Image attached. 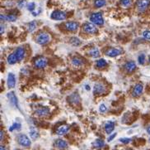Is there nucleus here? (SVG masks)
I'll list each match as a JSON object with an SVG mask.
<instances>
[{
	"label": "nucleus",
	"mask_w": 150,
	"mask_h": 150,
	"mask_svg": "<svg viewBox=\"0 0 150 150\" xmlns=\"http://www.w3.org/2000/svg\"><path fill=\"white\" fill-rule=\"evenodd\" d=\"M51 40V37L49 34L48 32H41L36 38V43L39 44V45H46L48 44Z\"/></svg>",
	"instance_id": "nucleus-1"
},
{
	"label": "nucleus",
	"mask_w": 150,
	"mask_h": 150,
	"mask_svg": "<svg viewBox=\"0 0 150 150\" xmlns=\"http://www.w3.org/2000/svg\"><path fill=\"white\" fill-rule=\"evenodd\" d=\"M107 92V86L103 83L97 82L93 86V94L95 96H102Z\"/></svg>",
	"instance_id": "nucleus-2"
},
{
	"label": "nucleus",
	"mask_w": 150,
	"mask_h": 150,
	"mask_svg": "<svg viewBox=\"0 0 150 150\" xmlns=\"http://www.w3.org/2000/svg\"><path fill=\"white\" fill-rule=\"evenodd\" d=\"M90 21L95 25L101 26L104 23V19L101 13H94L90 16Z\"/></svg>",
	"instance_id": "nucleus-3"
},
{
	"label": "nucleus",
	"mask_w": 150,
	"mask_h": 150,
	"mask_svg": "<svg viewBox=\"0 0 150 150\" xmlns=\"http://www.w3.org/2000/svg\"><path fill=\"white\" fill-rule=\"evenodd\" d=\"M48 65V60L45 57H40L34 61V66L37 69H43Z\"/></svg>",
	"instance_id": "nucleus-4"
},
{
	"label": "nucleus",
	"mask_w": 150,
	"mask_h": 150,
	"mask_svg": "<svg viewBox=\"0 0 150 150\" xmlns=\"http://www.w3.org/2000/svg\"><path fill=\"white\" fill-rule=\"evenodd\" d=\"M66 17H67V13L64 11L55 10L50 14V18L56 21H62L66 19Z\"/></svg>",
	"instance_id": "nucleus-5"
},
{
	"label": "nucleus",
	"mask_w": 150,
	"mask_h": 150,
	"mask_svg": "<svg viewBox=\"0 0 150 150\" xmlns=\"http://www.w3.org/2000/svg\"><path fill=\"white\" fill-rule=\"evenodd\" d=\"M83 30L87 34H95L97 32V28L92 22H86L83 25Z\"/></svg>",
	"instance_id": "nucleus-6"
},
{
	"label": "nucleus",
	"mask_w": 150,
	"mask_h": 150,
	"mask_svg": "<svg viewBox=\"0 0 150 150\" xmlns=\"http://www.w3.org/2000/svg\"><path fill=\"white\" fill-rule=\"evenodd\" d=\"M17 142H18L19 144L23 146V147H25V148H29L31 146V144H32L30 139L27 137L26 134H21L18 135V137H17Z\"/></svg>",
	"instance_id": "nucleus-7"
},
{
	"label": "nucleus",
	"mask_w": 150,
	"mask_h": 150,
	"mask_svg": "<svg viewBox=\"0 0 150 150\" xmlns=\"http://www.w3.org/2000/svg\"><path fill=\"white\" fill-rule=\"evenodd\" d=\"M150 5L149 0H138L136 2V8L139 12L143 13L144 12Z\"/></svg>",
	"instance_id": "nucleus-8"
},
{
	"label": "nucleus",
	"mask_w": 150,
	"mask_h": 150,
	"mask_svg": "<svg viewBox=\"0 0 150 150\" xmlns=\"http://www.w3.org/2000/svg\"><path fill=\"white\" fill-rule=\"evenodd\" d=\"M122 49L116 48V47H112V48H109L106 52V55L110 57H116L120 56V54L122 53Z\"/></svg>",
	"instance_id": "nucleus-9"
},
{
	"label": "nucleus",
	"mask_w": 150,
	"mask_h": 150,
	"mask_svg": "<svg viewBox=\"0 0 150 150\" xmlns=\"http://www.w3.org/2000/svg\"><path fill=\"white\" fill-rule=\"evenodd\" d=\"M13 53L15 54L17 59V61L19 62V61H21L22 60L24 59V57L26 56V51H25V49L23 48V47H17L14 51Z\"/></svg>",
	"instance_id": "nucleus-10"
},
{
	"label": "nucleus",
	"mask_w": 150,
	"mask_h": 150,
	"mask_svg": "<svg viewBox=\"0 0 150 150\" xmlns=\"http://www.w3.org/2000/svg\"><path fill=\"white\" fill-rule=\"evenodd\" d=\"M68 100H69V102L71 105H78L80 103L81 99L78 93H74V94L70 95L68 97Z\"/></svg>",
	"instance_id": "nucleus-11"
},
{
	"label": "nucleus",
	"mask_w": 150,
	"mask_h": 150,
	"mask_svg": "<svg viewBox=\"0 0 150 150\" xmlns=\"http://www.w3.org/2000/svg\"><path fill=\"white\" fill-rule=\"evenodd\" d=\"M65 28L69 32H75L78 28V23L74 21L67 22L65 23Z\"/></svg>",
	"instance_id": "nucleus-12"
},
{
	"label": "nucleus",
	"mask_w": 150,
	"mask_h": 150,
	"mask_svg": "<svg viewBox=\"0 0 150 150\" xmlns=\"http://www.w3.org/2000/svg\"><path fill=\"white\" fill-rule=\"evenodd\" d=\"M7 96H8V98L9 99L11 104H12V105H14V106H16L17 109H19V105H18V100H17L16 95H15V93H14L13 91L8 93Z\"/></svg>",
	"instance_id": "nucleus-13"
},
{
	"label": "nucleus",
	"mask_w": 150,
	"mask_h": 150,
	"mask_svg": "<svg viewBox=\"0 0 150 150\" xmlns=\"http://www.w3.org/2000/svg\"><path fill=\"white\" fill-rule=\"evenodd\" d=\"M35 114L39 117H45L50 114V110L47 107H39L36 109Z\"/></svg>",
	"instance_id": "nucleus-14"
},
{
	"label": "nucleus",
	"mask_w": 150,
	"mask_h": 150,
	"mask_svg": "<svg viewBox=\"0 0 150 150\" xmlns=\"http://www.w3.org/2000/svg\"><path fill=\"white\" fill-rule=\"evenodd\" d=\"M8 86L9 89H12V88H14L15 86H16V77H15V75L13 73H9L8 75Z\"/></svg>",
	"instance_id": "nucleus-15"
},
{
	"label": "nucleus",
	"mask_w": 150,
	"mask_h": 150,
	"mask_svg": "<svg viewBox=\"0 0 150 150\" xmlns=\"http://www.w3.org/2000/svg\"><path fill=\"white\" fill-rule=\"evenodd\" d=\"M143 89H144V86H143L142 84H140V83L136 84V85L134 86V89H133V91H132L133 96H139L142 94V92H143Z\"/></svg>",
	"instance_id": "nucleus-16"
},
{
	"label": "nucleus",
	"mask_w": 150,
	"mask_h": 150,
	"mask_svg": "<svg viewBox=\"0 0 150 150\" xmlns=\"http://www.w3.org/2000/svg\"><path fill=\"white\" fill-rule=\"evenodd\" d=\"M54 146L59 149H65L68 147V143L64 140H57L54 142Z\"/></svg>",
	"instance_id": "nucleus-17"
},
{
	"label": "nucleus",
	"mask_w": 150,
	"mask_h": 150,
	"mask_svg": "<svg viewBox=\"0 0 150 150\" xmlns=\"http://www.w3.org/2000/svg\"><path fill=\"white\" fill-rule=\"evenodd\" d=\"M125 69L127 70L128 73H132L136 69V64H135V62L132 61L126 62V64L125 65Z\"/></svg>",
	"instance_id": "nucleus-18"
},
{
	"label": "nucleus",
	"mask_w": 150,
	"mask_h": 150,
	"mask_svg": "<svg viewBox=\"0 0 150 150\" xmlns=\"http://www.w3.org/2000/svg\"><path fill=\"white\" fill-rule=\"evenodd\" d=\"M115 129V123L112 121H108L105 124V131L108 134H111Z\"/></svg>",
	"instance_id": "nucleus-19"
},
{
	"label": "nucleus",
	"mask_w": 150,
	"mask_h": 150,
	"mask_svg": "<svg viewBox=\"0 0 150 150\" xmlns=\"http://www.w3.org/2000/svg\"><path fill=\"white\" fill-rule=\"evenodd\" d=\"M69 125H61L60 127L58 128L57 129V131H56V134H58V135H64V134H67L68 132H69Z\"/></svg>",
	"instance_id": "nucleus-20"
},
{
	"label": "nucleus",
	"mask_w": 150,
	"mask_h": 150,
	"mask_svg": "<svg viewBox=\"0 0 150 150\" xmlns=\"http://www.w3.org/2000/svg\"><path fill=\"white\" fill-rule=\"evenodd\" d=\"M71 62H72L73 66H74L76 67H80V66H82L83 65V60L80 58V57H75L74 58H72Z\"/></svg>",
	"instance_id": "nucleus-21"
},
{
	"label": "nucleus",
	"mask_w": 150,
	"mask_h": 150,
	"mask_svg": "<svg viewBox=\"0 0 150 150\" xmlns=\"http://www.w3.org/2000/svg\"><path fill=\"white\" fill-rule=\"evenodd\" d=\"M89 56L93 57V58H97L101 56V52H100V50L97 48V47H93L92 48L89 52H88Z\"/></svg>",
	"instance_id": "nucleus-22"
},
{
	"label": "nucleus",
	"mask_w": 150,
	"mask_h": 150,
	"mask_svg": "<svg viewBox=\"0 0 150 150\" xmlns=\"http://www.w3.org/2000/svg\"><path fill=\"white\" fill-rule=\"evenodd\" d=\"M1 20L7 22H15L17 20V17L13 14H9V15H3L1 14Z\"/></svg>",
	"instance_id": "nucleus-23"
},
{
	"label": "nucleus",
	"mask_w": 150,
	"mask_h": 150,
	"mask_svg": "<svg viewBox=\"0 0 150 150\" xmlns=\"http://www.w3.org/2000/svg\"><path fill=\"white\" fill-rule=\"evenodd\" d=\"M7 61H8V63L9 65H14L16 64L17 62H18V61H17V59L16 56H15V54L14 53H11L10 55L8 57Z\"/></svg>",
	"instance_id": "nucleus-24"
},
{
	"label": "nucleus",
	"mask_w": 150,
	"mask_h": 150,
	"mask_svg": "<svg viewBox=\"0 0 150 150\" xmlns=\"http://www.w3.org/2000/svg\"><path fill=\"white\" fill-rule=\"evenodd\" d=\"M30 136H31L32 140H36L38 138V136H39L38 131L35 127H31V129H30Z\"/></svg>",
	"instance_id": "nucleus-25"
},
{
	"label": "nucleus",
	"mask_w": 150,
	"mask_h": 150,
	"mask_svg": "<svg viewBox=\"0 0 150 150\" xmlns=\"http://www.w3.org/2000/svg\"><path fill=\"white\" fill-rule=\"evenodd\" d=\"M104 145H105V142L101 139H97L93 143V146L96 149H101L102 147H104Z\"/></svg>",
	"instance_id": "nucleus-26"
},
{
	"label": "nucleus",
	"mask_w": 150,
	"mask_h": 150,
	"mask_svg": "<svg viewBox=\"0 0 150 150\" xmlns=\"http://www.w3.org/2000/svg\"><path fill=\"white\" fill-rule=\"evenodd\" d=\"M96 66V67H98V68H103V67H105V66H107V61L105 59H102H102L97 60Z\"/></svg>",
	"instance_id": "nucleus-27"
},
{
	"label": "nucleus",
	"mask_w": 150,
	"mask_h": 150,
	"mask_svg": "<svg viewBox=\"0 0 150 150\" xmlns=\"http://www.w3.org/2000/svg\"><path fill=\"white\" fill-rule=\"evenodd\" d=\"M107 1L106 0H95L94 1V6L96 8H102L103 6L106 5Z\"/></svg>",
	"instance_id": "nucleus-28"
},
{
	"label": "nucleus",
	"mask_w": 150,
	"mask_h": 150,
	"mask_svg": "<svg viewBox=\"0 0 150 150\" xmlns=\"http://www.w3.org/2000/svg\"><path fill=\"white\" fill-rule=\"evenodd\" d=\"M36 22L35 21L31 22L28 24V26H27V29H28V31L30 32H34V31L36 30Z\"/></svg>",
	"instance_id": "nucleus-29"
},
{
	"label": "nucleus",
	"mask_w": 150,
	"mask_h": 150,
	"mask_svg": "<svg viewBox=\"0 0 150 150\" xmlns=\"http://www.w3.org/2000/svg\"><path fill=\"white\" fill-rule=\"evenodd\" d=\"M70 43H71L72 45L75 46V47H78V46H80L81 45V41L79 38H72L70 39Z\"/></svg>",
	"instance_id": "nucleus-30"
},
{
	"label": "nucleus",
	"mask_w": 150,
	"mask_h": 150,
	"mask_svg": "<svg viewBox=\"0 0 150 150\" xmlns=\"http://www.w3.org/2000/svg\"><path fill=\"white\" fill-rule=\"evenodd\" d=\"M21 123H14L12 126H11L10 128H9V131L10 132H12V131H14V130H19V129H21Z\"/></svg>",
	"instance_id": "nucleus-31"
},
{
	"label": "nucleus",
	"mask_w": 150,
	"mask_h": 150,
	"mask_svg": "<svg viewBox=\"0 0 150 150\" xmlns=\"http://www.w3.org/2000/svg\"><path fill=\"white\" fill-rule=\"evenodd\" d=\"M132 0H120V5L124 8H127L129 5H131Z\"/></svg>",
	"instance_id": "nucleus-32"
},
{
	"label": "nucleus",
	"mask_w": 150,
	"mask_h": 150,
	"mask_svg": "<svg viewBox=\"0 0 150 150\" xmlns=\"http://www.w3.org/2000/svg\"><path fill=\"white\" fill-rule=\"evenodd\" d=\"M138 61L139 65H144L145 62V55L144 54H141L138 57Z\"/></svg>",
	"instance_id": "nucleus-33"
},
{
	"label": "nucleus",
	"mask_w": 150,
	"mask_h": 150,
	"mask_svg": "<svg viewBox=\"0 0 150 150\" xmlns=\"http://www.w3.org/2000/svg\"><path fill=\"white\" fill-rule=\"evenodd\" d=\"M35 8H36V4H35V3H29L28 4H27V9L29 11H31V12H33V11H35Z\"/></svg>",
	"instance_id": "nucleus-34"
},
{
	"label": "nucleus",
	"mask_w": 150,
	"mask_h": 150,
	"mask_svg": "<svg viewBox=\"0 0 150 150\" xmlns=\"http://www.w3.org/2000/svg\"><path fill=\"white\" fill-rule=\"evenodd\" d=\"M143 38H144L145 39L147 40H150V31L149 30H147V31H144L143 32Z\"/></svg>",
	"instance_id": "nucleus-35"
},
{
	"label": "nucleus",
	"mask_w": 150,
	"mask_h": 150,
	"mask_svg": "<svg viewBox=\"0 0 150 150\" xmlns=\"http://www.w3.org/2000/svg\"><path fill=\"white\" fill-rule=\"evenodd\" d=\"M99 110H100V112H102V113L106 112V111L107 110V106H106V105L102 104V105L99 106Z\"/></svg>",
	"instance_id": "nucleus-36"
},
{
	"label": "nucleus",
	"mask_w": 150,
	"mask_h": 150,
	"mask_svg": "<svg viewBox=\"0 0 150 150\" xmlns=\"http://www.w3.org/2000/svg\"><path fill=\"white\" fill-rule=\"evenodd\" d=\"M120 141L121 143H123V144H129V143L131 141V140H130V139H128V138H124V139H120Z\"/></svg>",
	"instance_id": "nucleus-37"
},
{
	"label": "nucleus",
	"mask_w": 150,
	"mask_h": 150,
	"mask_svg": "<svg viewBox=\"0 0 150 150\" xmlns=\"http://www.w3.org/2000/svg\"><path fill=\"white\" fill-rule=\"evenodd\" d=\"M25 3H26V1H25V0H20V1L18 2V4H17V5H18L19 8H22L23 6L25 5Z\"/></svg>",
	"instance_id": "nucleus-38"
},
{
	"label": "nucleus",
	"mask_w": 150,
	"mask_h": 150,
	"mask_svg": "<svg viewBox=\"0 0 150 150\" xmlns=\"http://www.w3.org/2000/svg\"><path fill=\"white\" fill-rule=\"evenodd\" d=\"M116 133H114V134H111V136H110V137L108 138V140H108V142H111V141H112V140L115 139V137H116Z\"/></svg>",
	"instance_id": "nucleus-39"
},
{
	"label": "nucleus",
	"mask_w": 150,
	"mask_h": 150,
	"mask_svg": "<svg viewBox=\"0 0 150 150\" xmlns=\"http://www.w3.org/2000/svg\"><path fill=\"white\" fill-rule=\"evenodd\" d=\"M4 26L3 25V24H1V34H3V32H4Z\"/></svg>",
	"instance_id": "nucleus-40"
},
{
	"label": "nucleus",
	"mask_w": 150,
	"mask_h": 150,
	"mask_svg": "<svg viewBox=\"0 0 150 150\" xmlns=\"http://www.w3.org/2000/svg\"><path fill=\"white\" fill-rule=\"evenodd\" d=\"M146 131H147V133L150 135V125H149V126L146 128Z\"/></svg>",
	"instance_id": "nucleus-41"
},
{
	"label": "nucleus",
	"mask_w": 150,
	"mask_h": 150,
	"mask_svg": "<svg viewBox=\"0 0 150 150\" xmlns=\"http://www.w3.org/2000/svg\"><path fill=\"white\" fill-rule=\"evenodd\" d=\"M3 130H1V141H3Z\"/></svg>",
	"instance_id": "nucleus-42"
},
{
	"label": "nucleus",
	"mask_w": 150,
	"mask_h": 150,
	"mask_svg": "<svg viewBox=\"0 0 150 150\" xmlns=\"http://www.w3.org/2000/svg\"><path fill=\"white\" fill-rule=\"evenodd\" d=\"M85 87H86V90H87V91H89V90H90V86H89L86 85Z\"/></svg>",
	"instance_id": "nucleus-43"
},
{
	"label": "nucleus",
	"mask_w": 150,
	"mask_h": 150,
	"mask_svg": "<svg viewBox=\"0 0 150 150\" xmlns=\"http://www.w3.org/2000/svg\"><path fill=\"white\" fill-rule=\"evenodd\" d=\"M0 150H6V149L3 147V145H2V146H1V148H0Z\"/></svg>",
	"instance_id": "nucleus-44"
},
{
	"label": "nucleus",
	"mask_w": 150,
	"mask_h": 150,
	"mask_svg": "<svg viewBox=\"0 0 150 150\" xmlns=\"http://www.w3.org/2000/svg\"><path fill=\"white\" fill-rule=\"evenodd\" d=\"M149 63H150V57H149Z\"/></svg>",
	"instance_id": "nucleus-45"
},
{
	"label": "nucleus",
	"mask_w": 150,
	"mask_h": 150,
	"mask_svg": "<svg viewBox=\"0 0 150 150\" xmlns=\"http://www.w3.org/2000/svg\"><path fill=\"white\" fill-rule=\"evenodd\" d=\"M149 142H150V139H149Z\"/></svg>",
	"instance_id": "nucleus-46"
},
{
	"label": "nucleus",
	"mask_w": 150,
	"mask_h": 150,
	"mask_svg": "<svg viewBox=\"0 0 150 150\" xmlns=\"http://www.w3.org/2000/svg\"><path fill=\"white\" fill-rule=\"evenodd\" d=\"M15 150H18V149H15Z\"/></svg>",
	"instance_id": "nucleus-47"
}]
</instances>
